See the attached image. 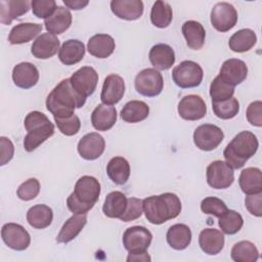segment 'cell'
<instances>
[{"mask_svg":"<svg viewBox=\"0 0 262 262\" xmlns=\"http://www.w3.org/2000/svg\"><path fill=\"white\" fill-rule=\"evenodd\" d=\"M86 97L77 92L71 84L70 78L61 80L46 98V108L53 118H66L74 115L76 108L82 107Z\"/></svg>","mask_w":262,"mask_h":262,"instance_id":"cell-1","label":"cell"},{"mask_svg":"<svg viewBox=\"0 0 262 262\" xmlns=\"http://www.w3.org/2000/svg\"><path fill=\"white\" fill-rule=\"evenodd\" d=\"M143 212L147 221L160 225L176 218L181 212V202L172 192L151 195L143 200Z\"/></svg>","mask_w":262,"mask_h":262,"instance_id":"cell-2","label":"cell"},{"mask_svg":"<svg viewBox=\"0 0 262 262\" xmlns=\"http://www.w3.org/2000/svg\"><path fill=\"white\" fill-rule=\"evenodd\" d=\"M259 142L252 132L242 131L233 137L223 151L226 164L232 169H241L258 150Z\"/></svg>","mask_w":262,"mask_h":262,"instance_id":"cell-3","label":"cell"},{"mask_svg":"<svg viewBox=\"0 0 262 262\" xmlns=\"http://www.w3.org/2000/svg\"><path fill=\"white\" fill-rule=\"evenodd\" d=\"M27 135L24 139V147L27 151H33L45 140L54 134V125L46 115L33 111L27 115L24 121Z\"/></svg>","mask_w":262,"mask_h":262,"instance_id":"cell-4","label":"cell"},{"mask_svg":"<svg viewBox=\"0 0 262 262\" xmlns=\"http://www.w3.org/2000/svg\"><path fill=\"white\" fill-rule=\"evenodd\" d=\"M204 77L202 67L192 60H183L172 71V79L180 88L198 87Z\"/></svg>","mask_w":262,"mask_h":262,"instance_id":"cell-5","label":"cell"},{"mask_svg":"<svg viewBox=\"0 0 262 262\" xmlns=\"http://www.w3.org/2000/svg\"><path fill=\"white\" fill-rule=\"evenodd\" d=\"M134 86L139 94L146 97H155L162 92L164 79L158 70L144 69L136 75Z\"/></svg>","mask_w":262,"mask_h":262,"instance_id":"cell-6","label":"cell"},{"mask_svg":"<svg viewBox=\"0 0 262 262\" xmlns=\"http://www.w3.org/2000/svg\"><path fill=\"white\" fill-rule=\"evenodd\" d=\"M73 193L77 201L91 210L98 201L100 194V183L93 176H82L77 180Z\"/></svg>","mask_w":262,"mask_h":262,"instance_id":"cell-7","label":"cell"},{"mask_svg":"<svg viewBox=\"0 0 262 262\" xmlns=\"http://www.w3.org/2000/svg\"><path fill=\"white\" fill-rule=\"evenodd\" d=\"M151 239L152 234L143 226L129 227L123 234V245L129 254L146 252L150 246Z\"/></svg>","mask_w":262,"mask_h":262,"instance_id":"cell-8","label":"cell"},{"mask_svg":"<svg viewBox=\"0 0 262 262\" xmlns=\"http://www.w3.org/2000/svg\"><path fill=\"white\" fill-rule=\"evenodd\" d=\"M224 138L223 131L216 125L203 124L193 132V142L198 148L210 151L218 147Z\"/></svg>","mask_w":262,"mask_h":262,"instance_id":"cell-9","label":"cell"},{"mask_svg":"<svg viewBox=\"0 0 262 262\" xmlns=\"http://www.w3.org/2000/svg\"><path fill=\"white\" fill-rule=\"evenodd\" d=\"M211 24L221 33L231 30L237 23V11L228 2H219L211 10Z\"/></svg>","mask_w":262,"mask_h":262,"instance_id":"cell-10","label":"cell"},{"mask_svg":"<svg viewBox=\"0 0 262 262\" xmlns=\"http://www.w3.org/2000/svg\"><path fill=\"white\" fill-rule=\"evenodd\" d=\"M207 182L215 189H225L234 181L233 169L223 161H214L207 167Z\"/></svg>","mask_w":262,"mask_h":262,"instance_id":"cell-11","label":"cell"},{"mask_svg":"<svg viewBox=\"0 0 262 262\" xmlns=\"http://www.w3.org/2000/svg\"><path fill=\"white\" fill-rule=\"evenodd\" d=\"M1 237L4 244L15 251L28 249L31 243L29 232L17 223H6L1 228Z\"/></svg>","mask_w":262,"mask_h":262,"instance_id":"cell-12","label":"cell"},{"mask_svg":"<svg viewBox=\"0 0 262 262\" xmlns=\"http://www.w3.org/2000/svg\"><path fill=\"white\" fill-rule=\"evenodd\" d=\"M74 89L86 98L93 94L98 83V74L91 67H82L70 78Z\"/></svg>","mask_w":262,"mask_h":262,"instance_id":"cell-13","label":"cell"},{"mask_svg":"<svg viewBox=\"0 0 262 262\" xmlns=\"http://www.w3.org/2000/svg\"><path fill=\"white\" fill-rule=\"evenodd\" d=\"M177 111L182 119L187 121H198L206 116L207 106L201 96L189 94L181 98Z\"/></svg>","mask_w":262,"mask_h":262,"instance_id":"cell-14","label":"cell"},{"mask_svg":"<svg viewBox=\"0 0 262 262\" xmlns=\"http://www.w3.org/2000/svg\"><path fill=\"white\" fill-rule=\"evenodd\" d=\"M104 148L105 141L103 137L96 132L85 134L79 140L77 145L79 155L87 161H93L98 159L103 154Z\"/></svg>","mask_w":262,"mask_h":262,"instance_id":"cell-15","label":"cell"},{"mask_svg":"<svg viewBox=\"0 0 262 262\" xmlns=\"http://www.w3.org/2000/svg\"><path fill=\"white\" fill-rule=\"evenodd\" d=\"M125 82L124 79L116 74L108 75L103 82L100 99L106 105L118 103L124 96Z\"/></svg>","mask_w":262,"mask_h":262,"instance_id":"cell-16","label":"cell"},{"mask_svg":"<svg viewBox=\"0 0 262 262\" xmlns=\"http://www.w3.org/2000/svg\"><path fill=\"white\" fill-rule=\"evenodd\" d=\"M248 75V67L246 62L238 58H229L225 60L220 69V78L235 87L244 82Z\"/></svg>","mask_w":262,"mask_h":262,"instance_id":"cell-17","label":"cell"},{"mask_svg":"<svg viewBox=\"0 0 262 262\" xmlns=\"http://www.w3.org/2000/svg\"><path fill=\"white\" fill-rule=\"evenodd\" d=\"M60 42L58 38L50 33L41 34L36 38L31 47L32 54L39 59H47L52 57L59 51Z\"/></svg>","mask_w":262,"mask_h":262,"instance_id":"cell-18","label":"cell"},{"mask_svg":"<svg viewBox=\"0 0 262 262\" xmlns=\"http://www.w3.org/2000/svg\"><path fill=\"white\" fill-rule=\"evenodd\" d=\"M12 80L15 86L21 89H30L37 84L39 71L31 62L17 63L12 70Z\"/></svg>","mask_w":262,"mask_h":262,"instance_id":"cell-19","label":"cell"},{"mask_svg":"<svg viewBox=\"0 0 262 262\" xmlns=\"http://www.w3.org/2000/svg\"><path fill=\"white\" fill-rule=\"evenodd\" d=\"M111 10L119 18L135 20L143 13V2L141 0H113Z\"/></svg>","mask_w":262,"mask_h":262,"instance_id":"cell-20","label":"cell"},{"mask_svg":"<svg viewBox=\"0 0 262 262\" xmlns=\"http://www.w3.org/2000/svg\"><path fill=\"white\" fill-rule=\"evenodd\" d=\"M148 58L155 69L166 71L172 68L175 62V52L168 44H156L148 53Z\"/></svg>","mask_w":262,"mask_h":262,"instance_id":"cell-21","label":"cell"},{"mask_svg":"<svg viewBox=\"0 0 262 262\" xmlns=\"http://www.w3.org/2000/svg\"><path fill=\"white\" fill-rule=\"evenodd\" d=\"M199 245L205 254L217 255L224 247V235L218 229L205 228L199 235Z\"/></svg>","mask_w":262,"mask_h":262,"instance_id":"cell-22","label":"cell"},{"mask_svg":"<svg viewBox=\"0 0 262 262\" xmlns=\"http://www.w3.org/2000/svg\"><path fill=\"white\" fill-rule=\"evenodd\" d=\"M44 25L48 33L53 35L62 34L72 25V13L68 8L57 6L54 12L44 19Z\"/></svg>","mask_w":262,"mask_h":262,"instance_id":"cell-23","label":"cell"},{"mask_svg":"<svg viewBox=\"0 0 262 262\" xmlns=\"http://www.w3.org/2000/svg\"><path fill=\"white\" fill-rule=\"evenodd\" d=\"M31 2L28 0H1L0 23L10 25L11 21L30 10Z\"/></svg>","mask_w":262,"mask_h":262,"instance_id":"cell-24","label":"cell"},{"mask_svg":"<svg viewBox=\"0 0 262 262\" xmlns=\"http://www.w3.org/2000/svg\"><path fill=\"white\" fill-rule=\"evenodd\" d=\"M117 122V111L114 106L104 103L98 104L91 114V123L98 131H107Z\"/></svg>","mask_w":262,"mask_h":262,"instance_id":"cell-25","label":"cell"},{"mask_svg":"<svg viewBox=\"0 0 262 262\" xmlns=\"http://www.w3.org/2000/svg\"><path fill=\"white\" fill-rule=\"evenodd\" d=\"M87 223L86 214H74L62 225L59 233L56 236V242L59 244H68L73 241L82 231Z\"/></svg>","mask_w":262,"mask_h":262,"instance_id":"cell-26","label":"cell"},{"mask_svg":"<svg viewBox=\"0 0 262 262\" xmlns=\"http://www.w3.org/2000/svg\"><path fill=\"white\" fill-rule=\"evenodd\" d=\"M84 55L85 45L77 39L64 41L58 51V58L66 66H73L80 62Z\"/></svg>","mask_w":262,"mask_h":262,"instance_id":"cell-27","label":"cell"},{"mask_svg":"<svg viewBox=\"0 0 262 262\" xmlns=\"http://www.w3.org/2000/svg\"><path fill=\"white\" fill-rule=\"evenodd\" d=\"M116 47L115 40L107 34L92 36L87 44L88 52L97 58H106L113 54Z\"/></svg>","mask_w":262,"mask_h":262,"instance_id":"cell-28","label":"cell"},{"mask_svg":"<svg viewBox=\"0 0 262 262\" xmlns=\"http://www.w3.org/2000/svg\"><path fill=\"white\" fill-rule=\"evenodd\" d=\"M239 187L243 192L253 194L262 192V172L259 168L249 167L241 172L238 178Z\"/></svg>","mask_w":262,"mask_h":262,"instance_id":"cell-29","label":"cell"},{"mask_svg":"<svg viewBox=\"0 0 262 262\" xmlns=\"http://www.w3.org/2000/svg\"><path fill=\"white\" fill-rule=\"evenodd\" d=\"M167 243L174 250H184L191 242V231L190 228L182 223H177L172 225L166 234Z\"/></svg>","mask_w":262,"mask_h":262,"instance_id":"cell-30","label":"cell"},{"mask_svg":"<svg viewBox=\"0 0 262 262\" xmlns=\"http://www.w3.org/2000/svg\"><path fill=\"white\" fill-rule=\"evenodd\" d=\"M43 27L41 24L34 23H21L14 26L8 36L10 44H23L34 39L41 31Z\"/></svg>","mask_w":262,"mask_h":262,"instance_id":"cell-31","label":"cell"},{"mask_svg":"<svg viewBox=\"0 0 262 262\" xmlns=\"http://www.w3.org/2000/svg\"><path fill=\"white\" fill-rule=\"evenodd\" d=\"M182 34L186 40V44L193 50L201 49L205 44L206 31L199 21L187 20L182 25Z\"/></svg>","mask_w":262,"mask_h":262,"instance_id":"cell-32","label":"cell"},{"mask_svg":"<svg viewBox=\"0 0 262 262\" xmlns=\"http://www.w3.org/2000/svg\"><path fill=\"white\" fill-rule=\"evenodd\" d=\"M53 219L52 209L46 205L39 204L31 207L27 212L28 223L37 229L48 227Z\"/></svg>","mask_w":262,"mask_h":262,"instance_id":"cell-33","label":"cell"},{"mask_svg":"<svg viewBox=\"0 0 262 262\" xmlns=\"http://www.w3.org/2000/svg\"><path fill=\"white\" fill-rule=\"evenodd\" d=\"M106 174L116 184H125L130 176V165L123 157H115L110 160L106 166Z\"/></svg>","mask_w":262,"mask_h":262,"instance_id":"cell-34","label":"cell"},{"mask_svg":"<svg viewBox=\"0 0 262 262\" xmlns=\"http://www.w3.org/2000/svg\"><path fill=\"white\" fill-rule=\"evenodd\" d=\"M127 201L128 199L121 191L110 192L102 206L104 215L110 218H120L127 208Z\"/></svg>","mask_w":262,"mask_h":262,"instance_id":"cell-35","label":"cell"},{"mask_svg":"<svg viewBox=\"0 0 262 262\" xmlns=\"http://www.w3.org/2000/svg\"><path fill=\"white\" fill-rule=\"evenodd\" d=\"M257 42L256 33L251 29H242L235 32L228 41V46L233 52H246L254 47Z\"/></svg>","mask_w":262,"mask_h":262,"instance_id":"cell-36","label":"cell"},{"mask_svg":"<svg viewBox=\"0 0 262 262\" xmlns=\"http://www.w3.org/2000/svg\"><path fill=\"white\" fill-rule=\"evenodd\" d=\"M148 115L149 106L141 100H131L121 111V118L127 123H139L145 120Z\"/></svg>","mask_w":262,"mask_h":262,"instance_id":"cell-37","label":"cell"},{"mask_svg":"<svg viewBox=\"0 0 262 262\" xmlns=\"http://www.w3.org/2000/svg\"><path fill=\"white\" fill-rule=\"evenodd\" d=\"M173 18L172 8L169 3L165 1H156L150 10L151 24L160 29L167 28Z\"/></svg>","mask_w":262,"mask_h":262,"instance_id":"cell-38","label":"cell"},{"mask_svg":"<svg viewBox=\"0 0 262 262\" xmlns=\"http://www.w3.org/2000/svg\"><path fill=\"white\" fill-rule=\"evenodd\" d=\"M230 256L235 262H255L259 258V252L253 243L241 241L232 247Z\"/></svg>","mask_w":262,"mask_h":262,"instance_id":"cell-39","label":"cell"},{"mask_svg":"<svg viewBox=\"0 0 262 262\" xmlns=\"http://www.w3.org/2000/svg\"><path fill=\"white\" fill-rule=\"evenodd\" d=\"M212 108L219 119L229 120L238 114L239 103L236 98L231 97L221 101H212Z\"/></svg>","mask_w":262,"mask_h":262,"instance_id":"cell-40","label":"cell"},{"mask_svg":"<svg viewBox=\"0 0 262 262\" xmlns=\"http://www.w3.org/2000/svg\"><path fill=\"white\" fill-rule=\"evenodd\" d=\"M244 224V219L239 213L233 210H227L219 217V227L225 234H234L241 230Z\"/></svg>","mask_w":262,"mask_h":262,"instance_id":"cell-41","label":"cell"},{"mask_svg":"<svg viewBox=\"0 0 262 262\" xmlns=\"http://www.w3.org/2000/svg\"><path fill=\"white\" fill-rule=\"evenodd\" d=\"M234 94V87L225 82L218 75L210 85V96L212 101H221L231 98Z\"/></svg>","mask_w":262,"mask_h":262,"instance_id":"cell-42","label":"cell"},{"mask_svg":"<svg viewBox=\"0 0 262 262\" xmlns=\"http://www.w3.org/2000/svg\"><path fill=\"white\" fill-rule=\"evenodd\" d=\"M58 130L66 136H73L80 131L81 122L75 114L66 118H54Z\"/></svg>","mask_w":262,"mask_h":262,"instance_id":"cell-43","label":"cell"},{"mask_svg":"<svg viewBox=\"0 0 262 262\" xmlns=\"http://www.w3.org/2000/svg\"><path fill=\"white\" fill-rule=\"evenodd\" d=\"M201 210L203 213L208 215H213L215 217H221L228 209L225 203L215 196L205 198L201 203Z\"/></svg>","mask_w":262,"mask_h":262,"instance_id":"cell-44","label":"cell"},{"mask_svg":"<svg viewBox=\"0 0 262 262\" xmlns=\"http://www.w3.org/2000/svg\"><path fill=\"white\" fill-rule=\"evenodd\" d=\"M40 192V182L36 178H30L23 182L17 190L16 194L21 201L34 200Z\"/></svg>","mask_w":262,"mask_h":262,"instance_id":"cell-45","label":"cell"},{"mask_svg":"<svg viewBox=\"0 0 262 262\" xmlns=\"http://www.w3.org/2000/svg\"><path fill=\"white\" fill-rule=\"evenodd\" d=\"M143 213V200L130 198L127 201V208L124 214L119 218L124 222H129L138 219Z\"/></svg>","mask_w":262,"mask_h":262,"instance_id":"cell-46","label":"cell"},{"mask_svg":"<svg viewBox=\"0 0 262 262\" xmlns=\"http://www.w3.org/2000/svg\"><path fill=\"white\" fill-rule=\"evenodd\" d=\"M31 7L35 16L46 19L54 12L57 6L54 0H33Z\"/></svg>","mask_w":262,"mask_h":262,"instance_id":"cell-47","label":"cell"},{"mask_svg":"<svg viewBox=\"0 0 262 262\" xmlns=\"http://www.w3.org/2000/svg\"><path fill=\"white\" fill-rule=\"evenodd\" d=\"M247 120L256 127L262 126V102L260 100L253 101L247 108Z\"/></svg>","mask_w":262,"mask_h":262,"instance_id":"cell-48","label":"cell"},{"mask_svg":"<svg viewBox=\"0 0 262 262\" xmlns=\"http://www.w3.org/2000/svg\"><path fill=\"white\" fill-rule=\"evenodd\" d=\"M245 206L252 215L256 217H261L262 216V192L248 194L245 199Z\"/></svg>","mask_w":262,"mask_h":262,"instance_id":"cell-49","label":"cell"},{"mask_svg":"<svg viewBox=\"0 0 262 262\" xmlns=\"http://www.w3.org/2000/svg\"><path fill=\"white\" fill-rule=\"evenodd\" d=\"M14 146L11 140L7 137H0V165L4 166L13 158Z\"/></svg>","mask_w":262,"mask_h":262,"instance_id":"cell-50","label":"cell"},{"mask_svg":"<svg viewBox=\"0 0 262 262\" xmlns=\"http://www.w3.org/2000/svg\"><path fill=\"white\" fill-rule=\"evenodd\" d=\"M67 206H68L69 210L71 212H73L74 214H87V212L90 211L87 207H85L79 201H77V199L75 198L73 192L69 195V198L67 200Z\"/></svg>","mask_w":262,"mask_h":262,"instance_id":"cell-51","label":"cell"},{"mask_svg":"<svg viewBox=\"0 0 262 262\" xmlns=\"http://www.w3.org/2000/svg\"><path fill=\"white\" fill-rule=\"evenodd\" d=\"M88 0H63V4L73 10L83 9L85 6L88 5Z\"/></svg>","mask_w":262,"mask_h":262,"instance_id":"cell-52","label":"cell"},{"mask_svg":"<svg viewBox=\"0 0 262 262\" xmlns=\"http://www.w3.org/2000/svg\"><path fill=\"white\" fill-rule=\"evenodd\" d=\"M127 261H150V257L147 254V252H143V253H137V254H129L127 257Z\"/></svg>","mask_w":262,"mask_h":262,"instance_id":"cell-53","label":"cell"}]
</instances>
